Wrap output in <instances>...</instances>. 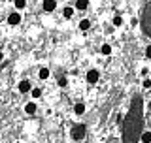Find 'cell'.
<instances>
[{"instance_id":"5b68a950","label":"cell","mask_w":151,"mask_h":143,"mask_svg":"<svg viewBox=\"0 0 151 143\" xmlns=\"http://www.w3.org/2000/svg\"><path fill=\"white\" fill-rule=\"evenodd\" d=\"M19 92H30V81L23 79L21 83H19Z\"/></svg>"},{"instance_id":"3957f363","label":"cell","mask_w":151,"mask_h":143,"mask_svg":"<svg viewBox=\"0 0 151 143\" xmlns=\"http://www.w3.org/2000/svg\"><path fill=\"white\" fill-rule=\"evenodd\" d=\"M98 75H100V74H98V70H89L87 72V81H89V83H96Z\"/></svg>"},{"instance_id":"8992f818","label":"cell","mask_w":151,"mask_h":143,"mask_svg":"<svg viewBox=\"0 0 151 143\" xmlns=\"http://www.w3.org/2000/svg\"><path fill=\"white\" fill-rule=\"evenodd\" d=\"M36 109H38V106H36L34 102H28L27 106H25V111L28 113V115H34V113H36Z\"/></svg>"},{"instance_id":"ba28073f","label":"cell","mask_w":151,"mask_h":143,"mask_svg":"<svg viewBox=\"0 0 151 143\" xmlns=\"http://www.w3.org/2000/svg\"><path fill=\"white\" fill-rule=\"evenodd\" d=\"M74 113H76V115H83V113H85V106H83V104H76V106H74Z\"/></svg>"},{"instance_id":"d6986e66","label":"cell","mask_w":151,"mask_h":143,"mask_svg":"<svg viewBox=\"0 0 151 143\" xmlns=\"http://www.w3.org/2000/svg\"><path fill=\"white\" fill-rule=\"evenodd\" d=\"M145 56H147V59H151V45L145 47Z\"/></svg>"},{"instance_id":"9c48e42d","label":"cell","mask_w":151,"mask_h":143,"mask_svg":"<svg viewBox=\"0 0 151 143\" xmlns=\"http://www.w3.org/2000/svg\"><path fill=\"white\" fill-rule=\"evenodd\" d=\"M79 28H81V30H89V28H91V21H89V19H83V21L79 23Z\"/></svg>"},{"instance_id":"5bb4252c","label":"cell","mask_w":151,"mask_h":143,"mask_svg":"<svg viewBox=\"0 0 151 143\" xmlns=\"http://www.w3.org/2000/svg\"><path fill=\"white\" fill-rule=\"evenodd\" d=\"M121 25H123V17L115 15V17H113V26H121Z\"/></svg>"},{"instance_id":"ac0fdd59","label":"cell","mask_w":151,"mask_h":143,"mask_svg":"<svg viewBox=\"0 0 151 143\" xmlns=\"http://www.w3.org/2000/svg\"><path fill=\"white\" fill-rule=\"evenodd\" d=\"M142 87H144V89H151V79L145 77V79H144V83H142Z\"/></svg>"},{"instance_id":"6da1fadb","label":"cell","mask_w":151,"mask_h":143,"mask_svg":"<svg viewBox=\"0 0 151 143\" xmlns=\"http://www.w3.org/2000/svg\"><path fill=\"white\" fill-rule=\"evenodd\" d=\"M85 132H87V128H85L83 124H76L74 128H72V139H76V141H79V139H83L85 137Z\"/></svg>"},{"instance_id":"52a82bcc","label":"cell","mask_w":151,"mask_h":143,"mask_svg":"<svg viewBox=\"0 0 151 143\" xmlns=\"http://www.w3.org/2000/svg\"><path fill=\"white\" fill-rule=\"evenodd\" d=\"M89 8V0H76V9H87Z\"/></svg>"},{"instance_id":"2e32d148","label":"cell","mask_w":151,"mask_h":143,"mask_svg":"<svg viewBox=\"0 0 151 143\" xmlns=\"http://www.w3.org/2000/svg\"><path fill=\"white\" fill-rule=\"evenodd\" d=\"M25 6H27V0H15V8L17 9H23Z\"/></svg>"},{"instance_id":"9a60e30c","label":"cell","mask_w":151,"mask_h":143,"mask_svg":"<svg viewBox=\"0 0 151 143\" xmlns=\"http://www.w3.org/2000/svg\"><path fill=\"white\" fill-rule=\"evenodd\" d=\"M30 94H32V98H40L42 96V89H32Z\"/></svg>"},{"instance_id":"277c9868","label":"cell","mask_w":151,"mask_h":143,"mask_svg":"<svg viewBox=\"0 0 151 143\" xmlns=\"http://www.w3.org/2000/svg\"><path fill=\"white\" fill-rule=\"evenodd\" d=\"M42 6H44L45 11H55L57 2H55V0H44V4H42Z\"/></svg>"},{"instance_id":"e0dca14e","label":"cell","mask_w":151,"mask_h":143,"mask_svg":"<svg viewBox=\"0 0 151 143\" xmlns=\"http://www.w3.org/2000/svg\"><path fill=\"white\" fill-rule=\"evenodd\" d=\"M57 83H59V87H66V85H68V79H66V77H59Z\"/></svg>"},{"instance_id":"44dd1931","label":"cell","mask_w":151,"mask_h":143,"mask_svg":"<svg viewBox=\"0 0 151 143\" xmlns=\"http://www.w3.org/2000/svg\"><path fill=\"white\" fill-rule=\"evenodd\" d=\"M55 2H57V0H55Z\"/></svg>"},{"instance_id":"8fae6325","label":"cell","mask_w":151,"mask_h":143,"mask_svg":"<svg viewBox=\"0 0 151 143\" xmlns=\"http://www.w3.org/2000/svg\"><path fill=\"white\" fill-rule=\"evenodd\" d=\"M63 15H64L66 19H70V17L74 15V8H70V6H68V8H64V9H63Z\"/></svg>"},{"instance_id":"4fadbf2b","label":"cell","mask_w":151,"mask_h":143,"mask_svg":"<svg viewBox=\"0 0 151 143\" xmlns=\"http://www.w3.org/2000/svg\"><path fill=\"white\" fill-rule=\"evenodd\" d=\"M47 77H49V70H47V68H42L40 70V79H47Z\"/></svg>"},{"instance_id":"7c38bea8","label":"cell","mask_w":151,"mask_h":143,"mask_svg":"<svg viewBox=\"0 0 151 143\" xmlns=\"http://www.w3.org/2000/svg\"><path fill=\"white\" fill-rule=\"evenodd\" d=\"M142 141H144V143H151V130L142 134Z\"/></svg>"},{"instance_id":"7a4b0ae2","label":"cell","mask_w":151,"mask_h":143,"mask_svg":"<svg viewBox=\"0 0 151 143\" xmlns=\"http://www.w3.org/2000/svg\"><path fill=\"white\" fill-rule=\"evenodd\" d=\"M21 21H23V17H21V13H17V11H13V13H9V15H8V23H9L12 26L19 25Z\"/></svg>"},{"instance_id":"ffe728a7","label":"cell","mask_w":151,"mask_h":143,"mask_svg":"<svg viewBox=\"0 0 151 143\" xmlns=\"http://www.w3.org/2000/svg\"><path fill=\"white\" fill-rule=\"evenodd\" d=\"M2 60H4V55H2V53H0V62H2Z\"/></svg>"},{"instance_id":"30bf717a","label":"cell","mask_w":151,"mask_h":143,"mask_svg":"<svg viewBox=\"0 0 151 143\" xmlns=\"http://www.w3.org/2000/svg\"><path fill=\"white\" fill-rule=\"evenodd\" d=\"M100 53H102V55H110V53H111V45H110V44H104V45L100 47Z\"/></svg>"}]
</instances>
